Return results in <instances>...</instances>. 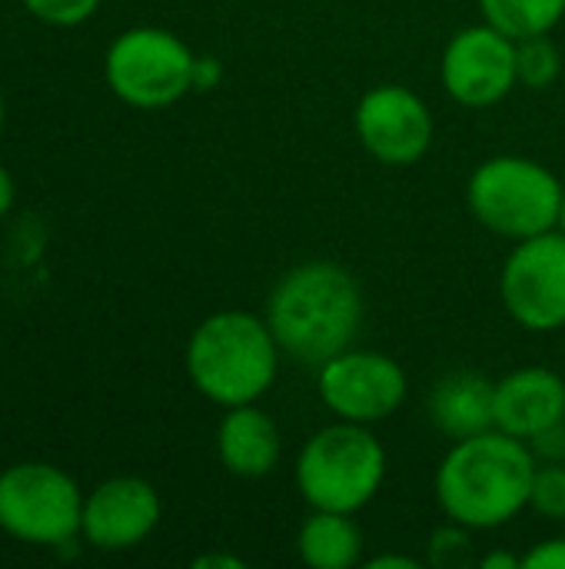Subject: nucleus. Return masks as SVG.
Masks as SVG:
<instances>
[{
  "instance_id": "4",
  "label": "nucleus",
  "mask_w": 565,
  "mask_h": 569,
  "mask_svg": "<svg viewBox=\"0 0 565 569\" xmlns=\"http://www.w3.org/2000/svg\"><path fill=\"white\" fill-rule=\"evenodd\" d=\"M386 450L363 427L340 420L313 433L296 460V487L313 510L360 513L383 487Z\"/></svg>"
},
{
  "instance_id": "6",
  "label": "nucleus",
  "mask_w": 565,
  "mask_h": 569,
  "mask_svg": "<svg viewBox=\"0 0 565 569\" xmlns=\"http://www.w3.org/2000/svg\"><path fill=\"white\" fill-rule=\"evenodd\" d=\"M83 493L53 463H13L0 473V530L30 547H63L80 533Z\"/></svg>"
},
{
  "instance_id": "25",
  "label": "nucleus",
  "mask_w": 565,
  "mask_h": 569,
  "mask_svg": "<svg viewBox=\"0 0 565 569\" xmlns=\"http://www.w3.org/2000/svg\"><path fill=\"white\" fill-rule=\"evenodd\" d=\"M370 569H420V560L413 557H403V553H383V557H373Z\"/></svg>"
},
{
  "instance_id": "18",
  "label": "nucleus",
  "mask_w": 565,
  "mask_h": 569,
  "mask_svg": "<svg viewBox=\"0 0 565 569\" xmlns=\"http://www.w3.org/2000/svg\"><path fill=\"white\" fill-rule=\"evenodd\" d=\"M559 63H563V57H559V47L549 40V33L516 40V73H519L523 87H529V90L553 87L559 77Z\"/></svg>"
},
{
  "instance_id": "22",
  "label": "nucleus",
  "mask_w": 565,
  "mask_h": 569,
  "mask_svg": "<svg viewBox=\"0 0 565 569\" xmlns=\"http://www.w3.org/2000/svg\"><path fill=\"white\" fill-rule=\"evenodd\" d=\"M523 569H565V537L543 540L523 557Z\"/></svg>"
},
{
  "instance_id": "10",
  "label": "nucleus",
  "mask_w": 565,
  "mask_h": 569,
  "mask_svg": "<svg viewBox=\"0 0 565 569\" xmlns=\"http://www.w3.org/2000/svg\"><path fill=\"white\" fill-rule=\"evenodd\" d=\"M443 90L463 107H493L519 83L516 73V40L493 23H476L460 30L440 63Z\"/></svg>"
},
{
  "instance_id": "8",
  "label": "nucleus",
  "mask_w": 565,
  "mask_h": 569,
  "mask_svg": "<svg viewBox=\"0 0 565 569\" xmlns=\"http://www.w3.org/2000/svg\"><path fill=\"white\" fill-rule=\"evenodd\" d=\"M500 297L506 313L536 333L565 327V233L546 230L516 240L503 263Z\"/></svg>"
},
{
  "instance_id": "27",
  "label": "nucleus",
  "mask_w": 565,
  "mask_h": 569,
  "mask_svg": "<svg viewBox=\"0 0 565 569\" xmlns=\"http://www.w3.org/2000/svg\"><path fill=\"white\" fill-rule=\"evenodd\" d=\"M193 567L196 569H243V560H236V557H223V553H206V557H196L193 560Z\"/></svg>"
},
{
  "instance_id": "7",
  "label": "nucleus",
  "mask_w": 565,
  "mask_h": 569,
  "mask_svg": "<svg viewBox=\"0 0 565 569\" xmlns=\"http://www.w3.org/2000/svg\"><path fill=\"white\" fill-rule=\"evenodd\" d=\"M193 67L196 53L163 27L123 30L103 60L110 90L137 110H160L186 97L193 90Z\"/></svg>"
},
{
  "instance_id": "11",
  "label": "nucleus",
  "mask_w": 565,
  "mask_h": 569,
  "mask_svg": "<svg viewBox=\"0 0 565 569\" xmlns=\"http://www.w3.org/2000/svg\"><path fill=\"white\" fill-rule=\"evenodd\" d=\"M356 133L370 157L386 167H406L426 157L433 143V113L410 87L383 83L363 93L356 107Z\"/></svg>"
},
{
  "instance_id": "13",
  "label": "nucleus",
  "mask_w": 565,
  "mask_h": 569,
  "mask_svg": "<svg viewBox=\"0 0 565 569\" xmlns=\"http://www.w3.org/2000/svg\"><path fill=\"white\" fill-rule=\"evenodd\" d=\"M565 420V380L549 367H523L496 383V430L533 443Z\"/></svg>"
},
{
  "instance_id": "1",
  "label": "nucleus",
  "mask_w": 565,
  "mask_h": 569,
  "mask_svg": "<svg viewBox=\"0 0 565 569\" xmlns=\"http://www.w3.org/2000/svg\"><path fill=\"white\" fill-rule=\"evenodd\" d=\"M536 453L526 440L486 430L453 440L436 470V500L453 523L500 530L529 507Z\"/></svg>"
},
{
  "instance_id": "17",
  "label": "nucleus",
  "mask_w": 565,
  "mask_h": 569,
  "mask_svg": "<svg viewBox=\"0 0 565 569\" xmlns=\"http://www.w3.org/2000/svg\"><path fill=\"white\" fill-rule=\"evenodd\" d=\"M486 23L513 40L549 33L565 17V0H480Z\"/></svg>"
},
{
  "instance_id": "5",
  "label": "nucleus",
  "mask_w": 565,
  "mask_h": 569,
  "mask_svg": "<svg viewBox=\"0 0 565 569\" xmlns=\"http://www.w3.org/2000/svg\"><path fill=\"white\" fill-rule=\"evenodd\" d=\"M466 203L486 230L506 240H526L556 230L563 183L529 157H493L473 170Z\"/></svg>"
},
{
  "instance_id": "2",
  "label": "nucleus",
  "mask_w": 565,
  "mask_h": 569,
  "mask_svg": "<svg viewBox=\"0 0 565 569\" xmlns=\"http://www.w3.org/2000/svg\"><path fill=\"white\" fill-rule=\"evenodd\" d=\"M266 323L280 350L306 367H323L350 350L363 323V293L353 273L330 260H310L280 277L266 300Z\"/></svg>"
},
{
  "instance_id": "20",
  "label": "nucleus",
  "mask_w": 565,
  "mask_h": 569,
  "mask_svg": "<svg viewBox=\"0 0 565 569\" xmlns=\"http://www.w3.org/2000/svg\"><path fill=\"white\" fill-rule=\"evenodd\" d=\"M473 560V540H470V527L453 523L440 527L430 537V563L440 569H463Z\"/></svg>"
},
{
  "instance_id": "15",
  "label": "nucleus",
  "mask_w": 565,
  "mask_h": 569,
  "mask_svg": "<svg viewBox=\"0 0 565 569\" xmlns=\"http://www.w3.org/2000/svg\"><path fill=\"white\" fill-rule=\"evenodd\" d=\"M430 417L450 440H466L496 427V383L473 370L443 377L430 397Z\"/></svg>"
},
{
  "instance_id": "24",
  "label": "nucleus",
  "mask_w": 565,
  "mask_h": 569,
  "mask_svg": "<svg viewBox=\"0 0 565 569\" xmlns=\"http://www.w3.org/2000/svg\"><path fill=\"white\" fill-rule=\"evenodd\" d=\"M483 569H523V557H513L509 550H493L480 560Z\"/></svg>"
},
{
  "instance_id": "3",
  "label": "nucleus",
  "mask_w": 565,
  "mask_h": 569,
  "mask_svg": "<svg viewBox=\"0 0 565 569\" xmlns=\"http://www.w3.org/2000/svg\"><path fill=\"white\" fill-rule=\"evenodd\" d=\"M280 343L266 317L220 310L206 317L186 343L190 383L216 407L256 403L276 380Z\"/></svg>"
},
{
  "instance_id": "12",
  "label": "nucleus",
  "mask_w": 565,
  "mask_h": 569,
  "mask_svg": "<svg viewBox=\"0 0 565 569\" xmlns=\"http://www.w3.org/2000/svg\"><path fill=\"white\" fill-rule=\"evenodd\" d=\"M163 507L157 490L140 477L103 480L90 497H83L80 533L90 547L120 553L140 547L160 523Z\"/></svg>"
},
{
  "instance_id": "23",
  "label": "nucleus",
  "mask_w": 565,
  "mask_h": 569,
  "mask_svg": "<svg viewBox=\"0 0 565 569\" xmlns=\"http://www.w3.org/2000/svg\"><path fill=\"white\" fill-rule=\"evenodd\" d=\"M220 83V60L216 57H196L193 67V90H210Z\"/></svg>"
},
{
  "instance_id": "16",
  "label": "nucleus",
  "mask_w": 565,
  "mask_h": 569,
  "mask_svg": "<svg viewBox=\"0 0 565 569\" xmlns=\"http://www.w3.org/2000/svg\"><path fill=\"white\" fill-rule=\"evenodd\" d=\"M296 553L313 569H350L363 560V533L350 513L313 510L296 533Z\"/></svg>"
},
{
  "instance_id": "21",
  "label": "nucleus",
  "mask_w": 565,
  "mask_h": 569,
  "mask_svg": "<svg viewBox=\"0 0 565 569\" xmlns=\"http://www.w3.org/2000/svg\"><path fill=\"white\" fill-rule=\"evenodd\" d=\"M23 7L50 27H77L97 13L100 0H23Z\"/></svg>"
},
{
  "instance_id": "28",
  "label": "nucleus",
  "mask_w": 565,
  "mask_h": 569,
  "mask_svg": "<svg viewBox=\"0 0 565 569\" xmlns=\"http://www.w3.org/2000/svg\"><path fill=\"white\" fill-rule=\"evenodd\" d=\"M556 230L565 233V190H563V203H559V220H556Z\"/></svg>"
},
{
  "instance_id": "14",
  "label": "nucleus",
  "mask_w": 565,
  "mask_h": 569,
  "mask_svg": "<svg viewBox=\"0 0 565 569\" xmlns=\"http://www.w3.org/2000/svg\"><path fill=\"white\" fill-rule=\"evenodd\" d=\"M280 430L256 403L230 407L216 430L220 463L243 480H260L280 463Z\"/></svg>"
},
{
  "instance_id": "19",
  "label": "nucleus",
  "mask_w": 565,
  "mask_h": 569,
  "mask_svg": "<svg viewBox=\"0 0 565 569\" xmlns=\"http://www.w3.org/2000/svg\"><path fill=\"white\" fill-rule=\"evenodd\" d=\"M529 510H536L546 520H565V463L549 460L536 467L533 490H529Z\"/></svg>"
},
{
  "instance_id": "9",
  "label": "nucleus",
  "mask_w": 565,
  "mask_h": 569,
  "mask_svg": "<svg viewBox=\"0 0 565 569\" xmlns=\"http://www.w3.org/2000/svg\"><path fill=\"white\" fill-rule=\"evenodd\" d=\"M320 400L336 420L380 423L406 400L403 367L373 350H343L320 367Z\"/></svg>"
},
{
  "instance_id": "26",
  "label": "nucleus",
  "mask_w": 565,
  "mask_h": 569,
  "mask_svg": "<svg viewBox=\"0 0 565 569\" xmlns=\"http://www.w3.org/2000/svg\"><path fill=\"white\" fill-rule=\"evenodd\" d=\"M13 197H17L13 177H10V170L0 163V217H7V213H10V207H13Z\"/></svg>"
},
{
  "instance_id": "29",
  "label": "nucleus",
  "mask_w": 565,
  "mask_h": 569,
  "mask_svg": "<svg viewBox=\"0 0 565 569\" xmlns=\"http://www.w3.org/2000/svg\"><path fill=\"white\" fill-rule=\"evenodd\" d=\"M3 117H7V103H3V93H0V130H3Z\"/></svg>"
}]
</instances>
